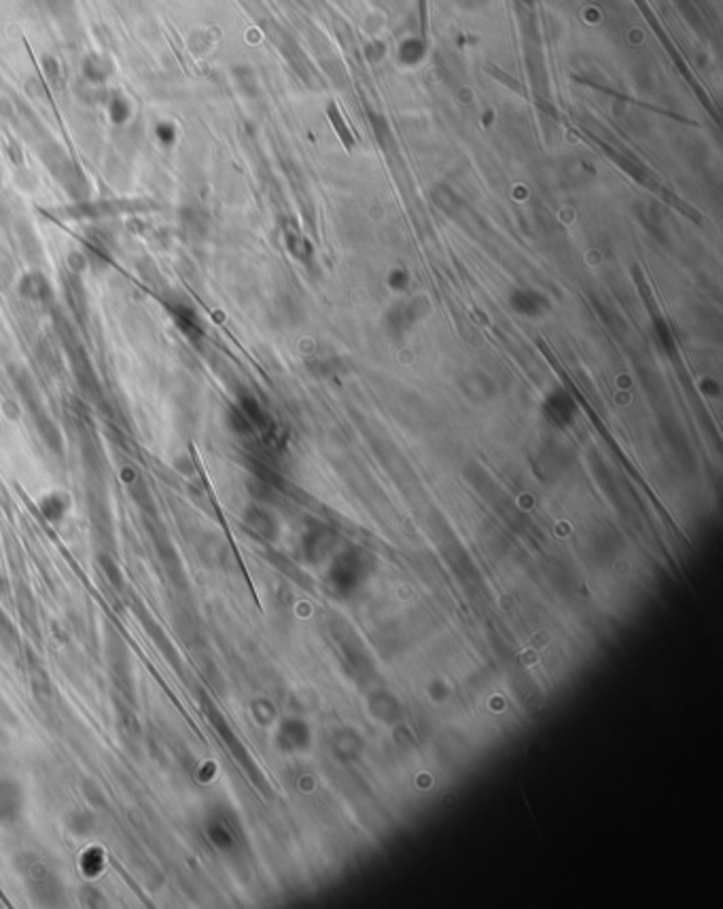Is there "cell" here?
<instances>
[{
  "label": "cell",
  "mask_w": 723,
  "mask_h": 909,
  "mask_svg": "<svg viewBox=\"0 0 723 909\" xmlns=\"http://www.w3.org/2000/svg\"><path fill=\"white\" fill-rule=\"evenodd\" d=\"M168 310H170V316H172L174 325L183 331L185 337H189L191 342H197L202 337L199 316H197V312L189 303H185V301H172V303H168Z\"/></svg>",
  "instance_id": "cell-1"
},
{
  "label": "cell",
  "mask_w": 723,
  "mask_h": 909,
  "mask_svg": "<svg viewBox=\"0 0 723 909\" xmlns=\"http://www.w3.org/2000/svg\"><path fill=\"white\" fill-rule=\"evenodd\" d=\"M19 295H21L25 301H32V303L45 306V303H49V301H51V297H53V289H51L49 280H47L42 274L32 272V274H25V276L21 278V282H19Z\"/></svg>",
  "instance_id": "cell-2"
},
{
  "label": "cell",
  "mask_w": 723,
  "mask_h": 909,
  "mask_svg": "<svg viewBox=\"0 0 723 909\" xmlns=\"http://www.w3.org/2000/svg\"><path fill=\"white\" fill-rule=\"evenodd\" d=\"M66 295H68V306L72 308L74 316H76L79 320H83L85 310H87V301H85L83 284H81L76 278H72V282H70V280L66 282Z\"/></svg>",
  "instance_id": "cell-3"
},
{
  "label": "cell",
  "mask_w": 723,
  "mask_h": 909,
  "mask_svg": "<svg viewBox=\"0 0 723 909\" xmlns=\"http://www.w3.org/2000/svg\"><path fill=\"white\" fill-rule=\"evenodd\" d=\"M329 119H331V123L335 125V129H337V134L342 136V142H344V146L346 149H352V136H350V132L344 127V123H342V117H340V110H337V106L335 104H329Z\"/></svg>",
  "instance_id": "cell-4"
},
{
  "label": "cell",
  "mask_w": 723,
  "mask_h": 909,
  "mask_svg": "<svg viewBox=\"0 0 723 909\" xmlns=\"http://www.w3.org/2000/svg\"><path fill=\"white\" fill-rule=\"evenodd\" d=\"M418 6H420V32L424 36L427 34V0H418Z\"/></svg>",
  "instance_id": "cell-5"
}]
</instances>
